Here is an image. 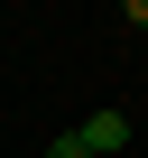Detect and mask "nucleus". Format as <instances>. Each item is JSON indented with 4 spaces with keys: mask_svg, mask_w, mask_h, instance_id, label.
<instances>
[{
    "mask_svg": "<svg viewBox=\"0 0 148 158\" xmlns=\"http://www.w3.org/2000/svg\"><path fill=\"white\" fill-rule=\"evenodd\" d=\"M74 139H84L93 158H120V149H130V112H84V121H74Z\"/></svg>",
    "mask_w": 148,
    "mask_h": 158,
    "instance_id": "nucleus-1",
    "label": "nucleus"
},
{
    "mask_svg": "<svg viewBox=\"0 0 148 158\" xmlns=\"http://www.w3.org/2000/svg\"><path fill=\"white\" fill-rule=\"evenodd\" d=\"M46 158H93V149L74 139V130H56V139H46Z\"/></svg>",
    "mask_w": 148,
    "mask_h": 158,
    "instance_id": "nucleus-2",
    "label": "nucleus"
}]
</instances>
